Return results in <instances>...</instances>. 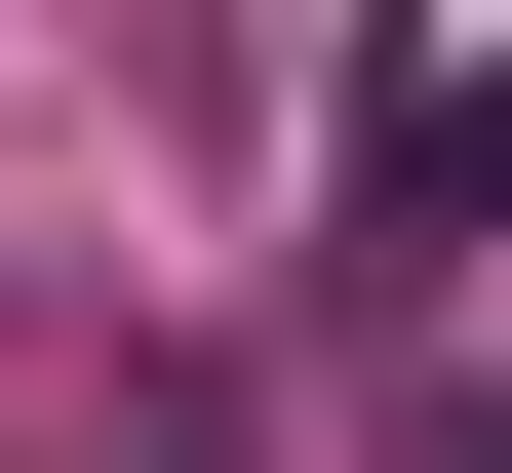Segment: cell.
I'll return each mask as SVG.
<instances>
[{
	"mask_svg": "<svg viewBox=\"0 0 512 473\" xmlns=\"http://www.w3.org/2000/svg\"><path fill=\"white\" fill-rule=\"evenodd\" d=\"M355 276H512V40H355Z\"/></svg>",
	"mask_w": 512,
	"mask_h": 473,
	"instance_id": "obj_1",
	"label": "cell"
},
{
	"mask_svg": "<svg viewBox=\"0 0 512 473\" xmlns=\"http://www.w3.org/2000/svg\"><path fill=\"white\" fill-rule=\"evenodd\" d=\"M473 473H512V434H473Z\"/></svg>",
	"mask_w": 512,
	"mask_h": 473,
	"instance_id": "obj_3",
	"label": "cell"
},
{
	"mask_svg": "<svg viewBox=\"0 0 512 473\" xmlns=\"http://www.w3.org/2000/svg\"><path fill=\"white\" fill-rule=\"evenodd\" d=\"M158 473H197V434H158Z\"/></svg>",
	"mask_w": 512,
	"mask_h": 473,
	"instance_id": "obj_2",
	"label": "cell"
}]
</instances>
